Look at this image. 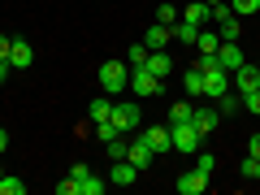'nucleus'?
Wrapping results in <instances>:
<instances>
[{
    "instance_id": "3",
    "label": "nucleus",
    "mask_w": 260,
    "mask_h": 195,
    "mask_svg": "<svg viewBox=\"0 0 260 195\" xmlns=\"http://www.w3.org/2000/svg\"><path fill=\"white\" fill-rule=\"evenodd\" d=\"M109 121L121 130V135H130V130H135V126L143 121V109H139L135 100H121V104L113 100V113H109Z\"/></svg>"
},
{
    "instance_id": "32",
    "label": "nucleus",
    "mask_w": 260,
    "mask_h": 195,
    "mask_svg": "<svg viewBox=\"0 0 260 195\" xmlns=\"http://www.w3.org/2000/svg\"><path fill=\"white\" fill-rule=\"evenodd\" d=\"M87 174H91V165H83V160H74V165H70V178H74V182H83Z\"/></svg>"
},
{
    "instance_id": "22",
    "label": "nucleus",
    "mask_w": 260,
    "mask_h": 195,
    "mask_svg": "<svg viewBox=\"0 0 260 195\" xmlns=\"http://www.w3.org/2000/svg\"><path fill=\"white\" fill-rule=\"evenodd\" d=\"M195 48H200V52H217V48H221V35L200 26V39H195Z\"/></svg>"
},
{
    "instance_id": "4",
    "label": "nucleus",
    "mask_w": 260,
    "mask_h": 195,
    "mask_svg": "<svg viewBox=\"0 0 260 195\" xmlns=\"http://www.w3.org/2000/svg\"><path fill=\"white\" fill-rule=\"evenodd\" d=\"M169 135H174V152H200V143H204V135L186 121V126H169Z\"/></svg>"
},
{
    "instance_id": "28",
    "label": "nucleus",
    "mask_w": 260,
    "mask_h": 195,
    "mask_svg": "<svg viewBox=\"0 0 260 195\" xmlns=\"http://www.w3.org/2000/svg\"><path fill=\"white\" fill-rule=\"evenodd\" d=\"M195 169L213 178V169H217V156H213V152H200V160H195Z\"/></svg>"
},
{
    "instance_id": "14",
    "label": "nucleus",
    "mask_w": 260,
    "mask_h": 195,
    "mask_svg": "<svg viewBox=\"0 0 260 195\" xmlns=\"http://www.w3.org/2000/svg\"><path fill=\"white\" fill-rule=\"evenodd\" d=\"M169 39H174V30H169L165 22H152V26H148V35H143V44H148L152 52H160V48H165Z\"/></svg>"
},
{
    "instance_id": "20",
    "label": "nucleus",
    "mask_w": 260,
    "mask_h": 195,
    "mask_svg": "<svg viewBox=\"0 0 260 195\" xmlns=\"http://www.w3.org/2000/svg\"><path fill=\"white\" fill-rule=\"evenodd\" d=\"M169 30H174V39H178V44H191V48H195V39H200V26H191V22H182V18H178Z\"/></svg>"
},
{
    "instance_id": "7",
    "label": "nucleus",
    "mask_w": 260,
    "mask_h": 195,
    "mask_svg": "<svg viewBox=\"0 0 260 195\" xmlns=\"http://www.w3.org/2000/svg\"><path fill=\"white\" fill-rule=\"evenodd\" d=\"M230 78H234V91H239V95H247V91H256V87H260V70H256V65H247V61H243Z\"/></svg>"
},
{
    "instance_id": "25",
    "label": "nucleus",
    "mask_w": 260,
    "mask_h": 195,
    "mask_svg": "<svg viewBox=\"0 0 260 195\" xmlns=\"http://www.w3.org/2000/svg\"><path fill=\"white\" fill-rule=\"evenodd\" d=\"M239 18H251V13H260V0H225Z\"/></svg>"
},
{
    "instance_id": "33",
    "label": "nucleus",
    "mask_w": 260,
    "mask_h": 195,
    "mask_svg": "<svg viewBox=\"0 0 260 195\" xmlns=\"http://www.w3.org/2000/svg\"><path fill=\"white\" fill-rule=\"evenodd\" d=\"M9 74H13V65H9V56H0V83H9Z\"/></svg>"
},
{
    "instance_id": "1",
    "label": "nucleus",
    "mask_w": 260,
    "mask_h": 195,
    "mask_svg": "<svg viewBox=\"0 0 260 195\" xmlns=\"http://www.w3.org/2000/svg\"><path fill=\"white\" fill-rule=\"evenodd\" d=\"M95 78H100V91L117 95V91H126V87H130V65L126 61H104L100 70H95Z\"/></svg>"
},
{
    "instance_id": "38",
    "label": "nucleus",
    "mask_w": 260,
    "mask_h": 195,
    "mask_svg": "<svg viewBox=\"0 0 260 195\" xmlns=\"http://www.w3.org/2000/svg\"><path fill=\"white\" fill-rule=\"evenodd\" d=\"M0 178H5V169H0Z\"/></svg>"
},
{
    "instance_id": "9",
    "label": "nucleus",
    "mask_w": 260,
    "mask_h": 195,
    "mask_svg": "<svg viewBox=\"0 0 260 195\" xmlns=\"http://www.w3.org/2000/svg\"><path fill=\"white\" fill-rule=\"evenodd\" d=\"M191 126H195V130H200V135H204V139H208V135H213L217 126H221V113H217V104H213V109H195Z\"/></svg>"
},
{
    "instance_id": "5",
    "label": "nucleus",
    "mask_w": 260,
    "mask_h": 195,
    "mask_svg": "<svg viewBox=\"0 0 260 195\" xmlns=\"http://www.w3.org/2000/svg\"><path fill=\"white\" fill-rule=\"evenodd\" d=\"M178 18L191 22V26H208V22H213V5H208V0H191L186 9H178Z\"/></svg>"
},
{
    "instance_id": "24",
    "label": "nucleus",
    "mask_w": 260,
    "mask_h": 195,
    "mask_svg": "<svg viewBox=\"0 0 260 195\" xmlns=\"http://www.w3.org/2000/svg\"><path fill=\"white\" fill-rule=\"evenodd\" d=\"M104 152H109V160H126V152H130L126 135H117V139H113V143H104Z\"/></svg>"
},
{
    "instance_id": "2",
    "label": "nucleus",
    "mask_w": 260,
    "mask_h": 195,
    "mask_svg": "<svg viewBox=\"0 0 260 195\" xmlns=\"http://www.w3.org/2000/svg\"><path fill=\"white\" fill-rule=\"evenodd\" d=\"M130 95H135V100H152V95H160V78L152 74L148 65H135V70H130Z\"/></svg>"
},
{
    "instance_id": "10",
    "label": "nucleus",
    "mask_w": 260,
    "mask_h": 195,
    "mask_svg": "<svg viewBox=\"0 0 260 195\" xmlns=\"http://www.w3.org/2000/svg\"><path fill=\"white\" fill-rule=\"evenodd\" d=\"M152 156H156V152L148 148V139H143V135H139V139H135V143H130V152H126V160H130V165H135V169H139V174H143V169L152 165Z\"/></svg>"
},
{
    "instance_id": "34",
    "label": "nucleus",
    "mask_w": 260,
    "mask_h": 195,
    "mask_svg": "<svg viewBox=\"0 0 260 195\" xmlns=\"http://www.w3.org/2000/svg\"><path fill=\"white\" fill-rule=\"evenodd\" d=\"M247 156L260 160V135H251V139H247Z\"/></svg>"
},
{
    "instance_id": "17",
    "label": "nucleus",
    "mask_w": 260,
    "mask_h": 195,
    "mask_svg": "<svg viewBox=\"0 0 260 195\" xmlns=\"http://www.w3.org/2000/svg\"><path fill=\"white\" fill-rule=\"evenodd\" d=\"M213 104H217V113H221V117H230V113H243V95L234 91V87H230V91H221Z\"/></svg>"
},
{
    "instance_id": "21",
    "label": "nucleus",
    "mask_w": 260,
    "mask_h": 195,
    "mask_svg": "<svg viewBox=\"0 0 260 195\" xmlns=\"http://www.w3.org/2000/svg\"><path fill=\"white\" fill-rule=\"evenodd\" d=\"M109 191V178H95V174H87L83 182H78V195H104Z\"/></svg>"
},
{
    "instance_id": "36",
    "label": "nucleus",
    "mask_w": 260,
    "mask_h": 195,
    "mask_svg": "<svg viewBox=\"0 0 260 195\" xmlns=\"http://www.w3.org/2000/svg\"><path fill=\"white\" fill-rule=\"evenodd\" d=\"M5 148H9V130L0 126V152H5Z\"/></svg>"
},
{
    "instance_id": "27",
    "label": "nucleus",
    "mask_w": 260,
    "mask_h": 195,
    "mask_svg": "<svg viewBox=\"0 0 260 195\" xmlns=\"http://www.w3.org/2000/svg\"><path fill=\"white\" fill-rule=\"evenodd\" d=\"M156 22H165V26H174V22H178V5H169V0H165V5L156 9Z\"/></svg>"
},
{
    "instance_id": "16",
    "label": "nucleus",
    "mask_w": 260,
    "mask_h": 195,
    "mask_svg": "<svg viewBox=\"0 0 260 195\" xmlns=\"http://www.w3.org/2000/svg\"><path fill=\"white\" fill-rule=\"evenodd\" d=\"M182 95H186V100H200V95H204V74H200L195 65L182 74Z\"/></svg>"
},
{
    "instance_id": "31",
    "label": "nucleus",
    "mask_w": 260,
    "mask_h": 195,
    "mask_svg": "<svg viewBox=\"0 0 260 195\" xmlns=\"http://www.w3.org/2000/svg\"><path fill=\"white\" fill-rule=\"evenodd\" d=\"M256 165H260L256 156H243V160H239V174H243V178H256Z\"/></svg>"
},
{
    "instance_id": "30",
    "label": "nucleus",
    "mask_w": 260,
    "mask_h": 195,
    "mask_svg": "<svg viewBox=\"0 0 260 195\" xmlns=\"http://www.w3.org/2000/svg\"><path fill=\"white\" fill-rule=\"evenodd\" d=\"M56 195H78V182H74V178H70V174H65L61 182H56Z\"/></svg>"
},
{
    "instance_id": "15",
    "label": "nucleus",
    "mask_w": 260,
    "mask_h": 195,
    "mask_svg": "<svg viewBox=\"0 0 260 195\" xmlns=\"http://www.w3.org/2000/svg\"><path fill=\"white\" fill-rule=\"evenodd\" d=\"M109 113H113V95L100 91V95L91 100V109H87V121H91V126H95V121H109Z\"/></svg>"
},
{
    "instance_id": "39",
    "label": "nucleus",
    "mask_w": 260,
    "mask_h": 195,
    "mask_svg": "<svg viewBox=\"0 0 260 195\" xmlns=\"http://www.w3.org/2000/svg\"><path fill=\"white\" fill-rule=\"evenodd\" d=\"M256 70H260V65H256Z\"/></svg>"
},
{
    "instance_id": "6",
    "label": "nucleus",
    "mask_w": 260,
    "mask_h": 195,
    "mask_svg": "<svg viewBox=\"0 0 260 195\" xmlns=\"http://www.w3.org/2000/svg\"><path fill=\"white\" fill-rule=\"evenodd\" d=\"M217 61H221V70H239L247 56H243V48H239V39H221V48H217Z\"/></svg>"
},
{
    "instance_id": "12",
    "label": "nucleus",
    "mask_w": 260,
    "mask_h": 195,
    "mask_svg": "<svg viewBox=\"0 0 260 195\" xmlns=\"http://www.w3.org/2000/svg\"><path fill=\"white\" fill-rule=\"evenodd\" d=\"M143 139H148V148H152V152H165V148H174L169 121H165V126H148V130H143Z\"/></svg>"
},
{
    "instance_id": "8",
    "label": "nucleus",
    "mask_w": 260,
    "mask_h": 195,
    "mask_svg": "<svg viewBox=\"0 0 260 195\" xmlns=\"http://www.w3.org/2000/svg\"><path fill=\"white\" fill-rule=\"evenodd\" d=\"M204 191H208V174H200V169H186L178 178V195H204Z\"/></svg>"
},
{
    "instance_id": "29",
    "label": "nucleus",
    "mask_w": 260,
    "mask_h": 195,
    "mask_svg": "<svg viewBox=\"0 0 260 195\" xmlns=\"http://www.w3.org/2000/svg\"><path fill=\"white\" fill-rule=\"evenodd\" d=\"M243 113H260V87L243 95Z\"/></svg>"
},
{
    "instance_id": "11",
    "label": "nucleus",
    "mask_w": 260,
    "mask_h": 195,
    "mask_svg": "<svg viewBox=\"0 0 260 195\" xmlns=\"http://www.w3.org/2000/svg\"><path fill=\"white\" fill-rule=\"evenodd\" d=\"M9 65H13V70H30V65H35V48H30L26 39H13V48H9Z\"/></svg>"
},
{
    "instance_id": "19",
    "label": "nucleus",
    "mask_w": 260,
    "mask_h": 195,
    "mask_svg": "<svg viewBox=\"0 0 260 195\" xmlns=\"http://www.w3.org/2000/svg\"><path fill=\"white\" fill-rule=\"evenodd\" d=\"M148 70L156 78H169V70H174V61H169V52L160 48V52H148Z\"/></svg>"
},
{
    "instance_id": "26",
    "label": "nucleus",
    "mask_w": 260,
    "mask_h": 195,
    "mask_svg": "<svg viewBox=\"0 0 260 195\" xmlns=\"http://www.w3.org/2000/svg\"><path fill=\"white\" fill-rule=\"evenodd\" d=\"M117 135H121V130L113 126V121H95V139H100V143H113Z\"/></svg>"
},
{
    "instance_id": "23",
    "label": "nucleus",
    "mask_w": 260,
    "mask_h": 195,
    "mask_svg": "<svg viewBox=\"0 0 260 195\" xmlns=\"http://www.w3.org/2000/svg\"><path fill=\"white\" fill-rule=\"evenodd\" d=\"M0 195H26V182L13 178V174H5V178H0Z\"/></svg>"
},
{
    "instance_id": "18",
    "label": "nucleus",
    "mask_w": 260,
    "mask_h": 195,
    "mask_svg": "<svg viewBox=\"0 0 260 195\" xmlns=\"http://www.w3.org/2000/svg\"><path fill=\"white\" fill-rule=\"evenodd\" d=\"M191 117H195V104H191V100L182 95V100H178L174 109H169V126H186Z\"/></svg>"
},
{
    "instance_id": "37",
    "label": "nucleus",
    "mask_w": 260,
    "mask_h": 195,
    "mask_svg": "<svg viewBox=\"0 0 260 195\" xmlns=\"http://www.w3.org/2000/svg\"><path fill=\"white\" fill-rule=\"evenodd\" d=\"M256 182H260V165H256Z\"/></svg>"
},
{
    "instance_id": "13",
    "label": "nucleus",
    "mask_w": 260,
    "mask_h": 195,
    "mask_svg": "<svg viewBox=\"0 0 260 195\" xmlns=\"http://www.w3.org/2000/svg\"><path fill=\"white\" fill-rule=\"evenodd\" d=\"M139 178V169L130 165V160H113V169H109V186H130Z\"/></svg>"
},
{
    "instance_id": "35",
    "label": "nucleus",
    "mask_w": 260,
    "mask_h": 195,
    "mask_svg": "<svg viewBox=\"0 0 260 195\" xmlns=\"http://www.w3.org/2000/svg\"><path fill=\"white\" fill-rule=\"evenodd\" d=\"M9 48H13V39H9V35H0V56H9Z\"/></svg>"
}]
</instances>
